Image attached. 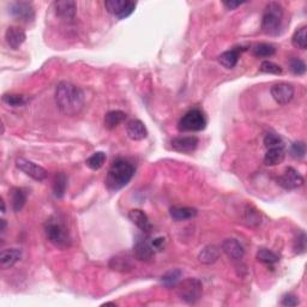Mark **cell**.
<instances>
[{
	"label": "cell",
	"instance_id": "obj_27",
	"mask_svg": "<svg viewBox=\"0 0 307 307\" xmlns=\"http://www.w3.org/2000/svg\"><path fill=\"white\" fill-rule=\"evenodd\" d=\"M126 119V114L122 111H111L105 116V126L107 129L113 130Z\"/></svg>",
	"mask_w": 307,
	"mask_h": 307
},
{
	"label": "cell",
	"instance_id": "obj_16",
	"mask_svg": "<svg viewBox=\"0 0 307 307\" xmlns=\"http://www.w3.org/2000/svg\"><path fill=\"white\" fill-rule=\"evenodd\" d=\"M129 219L133 225L138 227L142 232L149 233L151 230V223L149 221L148 215L141 209H132L129 212Z\"/></svg>",
	"mask_w": 307,
	"mask_h": 307
},
{
	"label": "cell",
	"instance_id": "obj_34",
	"mask_svg": "<svg viewBox=\"0 0 307 307\" xmlns=\"http://www.w3.org/2000/svg\"><path fill=\"white\" fill-rule=\"evenodd\" d=\"M264 145L266 149H271V148H280V146H282V148H285V144H283L282 138L279 135H276V133L269 132L266 133L264 137Z\"/></svg>",
	"mask_w": 307,
	"mask_h": 307
},
{
	"label": "cell",
	"instance_id": "obj_3",
	"mask_svg": "<svg viewBox=\"0 0 307 307\" xmlns=\"http://www.w3.org/2000/svg\"><path fill=\"white\" fill-rule=\"evenodd\" d=\"M45 232L49 242L55 248L65 250L71 246V236L64 222L58 216H52L45 223Z\"/></svg>",
	"mask_w": 307,
	"mask_h": 307
},
{
	"label": "cell",
	"instance_id": "obj_29",
	"mask_svg": "<svg viewBox=\"0 0 307 307\" xmlns=\"http://www.w3.org/2000/svg\"><path fill=\"white\" fill-rule=\"evenodd\" d=\"M293 46L299 49H306L307 47V26L303 25L296 30L292 38Z\"/></svg>",
	"mask_w": 307,
	"mask_h": 307
},
{
	"label": "cell",
	"instance_id": "obj_17",
	"mask_svg": "<svg viewBox=\"0 0 307 307\" xmlns=\"http://www.w3.org/2000/svg\"><path fill=\"white\" fill-rule=\"evenodd\" d=\"M133 253H135V257L138 260L149 262L155 255V250H154L151 243L144 239H141L136 242L135 248H133Z\"/></svg>",
	"mask_w": 307,
	"mask_h": 307
},
{
	"label": "cell",
	"instance_id": "obj_21",
	"mask_svg": "<svg viewBox=\"0 0 307 307\" xmlns=\"http://www.w3.org/2000/svg\"><path fill=\"white\" fill-rule=\"evenodd\" d=\"M220 258V250L213 245L206 246L199 252L198 260L202 264H213Z\"/></svg>",
	"mask_w": 307,
	"mask_h": 307
},
{
	"label": "cell",
	"instance_id": "obj_25",
	"mask_svg": "<svg viewBox=\"0 0 307 307\" xmlns=\"http://www.w3.org/2000/svg\"><path fill=\"white\" fill-rule=\"evenodd\" d=\"M251 53L257 58H270L276 53V48L270 43H256L251 47Z\"/></svg>",
	"mask_w": 307,
	"mask_h": 307
},
{
	"label": "cell",
	"instance_id": "obj_30",
	"mask_svg": "<svg viewBox=\"0 0 307 307\" xmlns=\"http://www.w3.org/2000/svg\"><path fill=\"white\" fill-rule=\"evenodd\" d=\"M109 266L113 270H116V271H129V270L132 269V264L131 262H130L129 258H126V257H113L111 259V262H109Z\"/></svg>",
	"mask_w": 307,
	"mask_h": 307
},
{
	"label": "cell",
	"instance_id": "obj_8",
	"mask_svg": "<svg viewBox=\"0 0 307 307\" xmlns=\"http://www.w3.org/2000/svg\"><path fill=\"white\" fill-rule=\"evenodd\" d=\"M16 166H17L19 171L25 173L26 175L36 180V181H42V180L47 178V171L43 167L36 165V163L29 161L26 159L18 158L16 160Z\"/></svg>",
	"mask_w": 307,
	"mask_h": 307
},
{
	"label": "cell",
	"instance_id": "obj_38",
	"mask_svg": "<svg viewBox=\"0 0 307 307\" xmlns=\"http://www.w3.org/2000/svg\"><path fill=\"white\" fill-rule=\"evenodd\" d=\"M299 302L300 301H299L298 296L293 295V294H288V295L283 296L281 305L282 306H288V307H294V306H298Z\"/></svg>",
	"mask_w": 307,
	"mask_h": 307
},
{
	"label": "cell",
	"instance_id": "obj_13",
	"mask_svg": "<svg viewBox=\"0 0 307 307\" xmlns=\"http://www.w3.org/2000/svg\"><path fill=\"white\" fill-rule=\"evenodd\" d=\"M5 39L10 47H11L12 49H18L23 45V43H24L26 35H25L24 30H23L22 28L12 25V26H9V28L6 29Z\"/></svg>",
	"mask_w": 307,
	"mask_h": 307
},
{
	"label": "cell",
	"instance_id": "obj_33",
	"mask_svg": "<svg viewBox=\"0 0 307 307\" xmlns=\"http://www.w3.org/2000/svg\"><path fill=\"white\" fill-rule=\"evenodd\" d=\"M180 278H181V271L178 269H174L162 276V283L166 287H168V288H172V287H175L178 285Z\"/></svg>",
	"mask_w": 307,
	"mask_h": 307
},
{
	"label": "cell",
	"instance_id": "obj_12",
	"mask_svg": "<svg viewBox=\"0 0 307 307\" xmlns=\"http://www.w3.org/2000/svg\"><path fill=\"white\" fill-rule=\"evenodd\" d=\"M198 138L195 136H180L172 139V148L178 152L189 154L195 151L198 146Z\"/></svg>",
	"mask_w": 307,
	"mask_h": 307
},
{
	"label": "cell",
	"instance_id": "obj_39",
	"mask_svg": "<svg viewBox=\"0 0 307 307\" xmlns=\"http://www.w3.org/2000/svg\"><path fill=\"white\" fill-rule=\"evenodd\" d=\"M165 242H166V239L162 238V236H159V238L154 239L150 243H151V246L155 251H161V250L165 248Z\"/></svg>",
	"mask_w": 307,
	"mask_h": 307
},
{
	"label": "cell",
	"instance_id": "obj_9",
	"mask_svg": "<svg viewBox=\"0 0 307 307\" xmlns=\"http://www.w3.org/2000/svg\"><path fill=\"white\" fill-rule=\"evenodd\" d=\"M303 182H305L303 176L296 169L293 168V167L286 168L283 174L278 178L279 185H281L286 190H296L301 188Z\"/></svg>",
	"mask_w": 307,
	"mask_h": 307
},
{
	"label": "cell",
	"instance_id": "obj_11",
	"mask_svg": "<svg viewBox=\"0 0 307 307\" xmlns=\"http://www.w3.org/2000/svg\"><path fill=\"white\" fill-rule=\"evenodd\" d=\"M270 93H271L272 99L275 100L279 105L282 106L289 103L293 100V98H294V88H293V85L285 82L273 84L271 89H270Z\"/></svg>",
	"mask_w": 307,
	"mask_h": 307
},
{
	"label": "cell",
	"instance_id": "obj_22",
	"mask_svg": "<svg viewBox=\"0 0 307 307\" xmlns=\"http://www.w3.org/2000/svg\"><path fill=\"white\" fill-rule=\"evenodd\" d=\"M285 148L280 146V148H271L268 149L264 156V163L266 166H278L283 162L285 160Z\"/></svg>",
	"mask_w": 307,
	"mask_h": 307
},
{
	"label": "cell",
	"instance_id": "obj_23",
	"mask_svg": "<svg viewBox=\"0 0 307 307\" xmlns=\"http://www.w3.org/2000/svg\"><path fill=\"white\" fill-rule=\"evenodd\" d=\"M240 56L239 49H230V51L223 52L221 55L219 56V62L222 66H225L226 69H233L235 68V65L238 64Z\"/></svg>",
	"mask_w": 307,
	"mask_h": 307
},
{
	"label": "cell",
	"instance_id": "obj_4",
	"mask_svg": "<svg viewBox=\"0 0 307 307\" xmlns=\"http://www.w3.org/2000/svg\"><path fill=\"white\" fill-rule=\"evenodd\" d=\"M283 8L276 2L265 6L262 17V29L268 35H278L282 28Z\"/></svg>",
	"mask_w": 307,
	"mask_h": 307
},
{
	"label": "cell",
	"instance_id": "obj_41",
	"mask_svg": "<svg viewBox=\"0 0 307 307\" xmlns=\"http://www.w3.org/2000/svg\"><path fill=\"white\" fill-rule=\"evenodd\" d=\"M5 227H6L5 220H2V232H4V230H5Z\"/></svg>",
	"mask_w": 307,
	"mask_h": 307
},
{
	"label": "cell",
	"instance_id": "obj_1",
	"mask_svg": "<svg viewBox=\"0 0 307 307\" xmlns=\"http://www.w3.org/2000/svg\"><path fill=\"white\" fill-rule=\"evenodd\" d=\"M85 98L83 90L71 82L63 81L56 85L55 103L65 115H76L84 107Z\"/></svg>",
	"mask_w": 307,
	"mask_h": 307
},
{
	"label": "cell",
	"instance_id": "obj_10",
	"mask_svg": "<svg viewBox=\"0 0 307 307\" xmlns=\"http://www.w3.org/2000/svg\"><path fill=\"white\" fill-rule=\"evenodd\" d=\"M10 13L18 21L32 22L35 18V10L29 2H15L10 5Z\"/></svg>",
	"mask_w": 307,
	"mask_h": 307
},
{
	"label": "cell",
	"instance_id": "obj_28",
	"mask_svg": "<svg viewBox=\"0 0 307 307\" xmlns=\"http://www.w3.org/2000/svg\"><path fill=\"white\" fill-rule=\"evenodd\" d=\"M106 159H107V156L105 152L96 151L93 154L89 159H86L85 165L88 166L90 169H93V171H98V169H100L103 165H105Z\"/></svg>",
	"mask_w": 307,
	"mask_h": 307
},
{
	"label": "cell",
	"instance_id": "obj_24",
	"mask_svg": "<svg viewBox=\"0 0 307 307\" xmlns=\"http://www.w3.org/2000/svg\"><path fill=\"white\" fill-rule=\"evenodd\" d=\"M68 188V176L64 173H58L53 179V192L56 198H63Z\"/></svg>",
	"mask_w": 307,
	"mask_h": 307
},
{
	"label": "cell",
	"instance_id": "obj_42",
	"mask_svg": "<svg viewBox=\"0 0 307 307\" xmlns=\"http://www.w3.org/2000/svg\"><path fill=\"white\" fill-rule=\"evenodd\" d=\"M2 205H3V209H2V212L4 213L5 212V202L2 201Z\"/></svg>",
	"mask_w": 307,
	"mask_h": 307
},
{
	"label": "cell",
	"instance_id": "obj_6",
	"mask_svg": "<svg viewBox=\"0 0 307 307\" xmlns=\"http://www.w3.org/2000/svg\"><path fill=\"white\" fill-rule=\"evenodd\" d=\"M206 128V118L199 109H192L179 120L178 129L182 132H198Z\"/></svg>",
	"mask_w": 307,
	"mask_h": 307
},
{
	"label": "cell",
	"instance_id": "obj_35",
	"mask_svg": "<svg viewBox=\"0 0 307 307\" xmlns=\"http://www.w3.org/2000/svg\"><path fill=\"white\" fill-rule=\"evenodd\" d=\"M260 72L263 73H269V75H281L282 73V68L275 63L269 62V60H264V62L260 64Z\"/></svg>",
	"mask_w": 307,
	"mask_h": 307
},
{
	"label": "cell",
	"instance_id": "obj_31",
	"mask_svg": "<svg viewBox=\"0 0 307 307\" xmlns=\"http://www.w3.org/2000/svg\"><path fill=\"white\" fill-rule=\"evenodd\" d=\"M257 259H258L260 263L271 265V264H276V263L279 262L280 257L276 255L275 252L270 251L268 249H260L259 251L257 252Z\"/></svg>",
	"mask_w": 307,
	"mask_h": 307
},
{
	"label": "cell",
	"instance_id": "obj_5",
	"mask_svg": "<svg viewBox=\"0 0 307 307\" xmlns=\"http://www.w3.org/2000/svg\"><path fill=\"white\" fill-rule=\"evenodd\" d=\"M176 294L182 301L188 303H196L202 298L203 286L197 279H186L175 286Z\"/></svg>",
	"mask_w": 307,
	"mask_h": 307
},
{
	"label": "cell",
	"instance_id": "obj_40",
	"mask_svg": "<svg viewBox=\"0 0 307 307\" xmlns=\"http://www.w3.org/2000/svg\"><path fill=\"white\" fill-rule=\"evenodd\" d=\"M242 4H245V3H241V2H223V5H225L228 10H235L236 8H239V6L242 5Z\"/></svg>",
	"mask_w": 307,
	"mask_h": 307
},
{
	"label": "cell",
	"instance_id": "obj_20",
	"mask_svg": "<svg viewBox=\"0 0 307 307\" xmlns=\"http://www.w3.org/2000/svg\"><path fill=\"white\" fill-rule=\"evenodd\" d=\"M171 218L174 221H186V220L193 219L197 215V210L190 206H173L169 210Z\"/></svg>",
	"mask_w": 307,
	"mask_h": 307
},
{
	"label": "cell",
	"instance_id": "obj_7",
	"mask_svg": "<svg viewBox=\"0 0 307 307\" xmlns=\"http://www.w3.org/2000/svg\"><path fill=\"white\" fill-rule=\"evenodd\" d=\"M105 6L111 15L119 19L131 16L136 9V3L131 0H107Z\"/></svg>",
	"mask_w": 307,
	"mask_h": 307
},
{
	"label": "cell",
	"instance_id": "obj_32",
	"mask_svg": "<svg viewBox=\"0 0 307 307\" xmlns=\"http://www.w3.org/2000/svg\"><path fill=\"white\" fill-rule=\"evenodd\" d=\"M3 101L10 107H22L28 102V99H26L24 95L5 94L3 96Z\"/></svg>",
	"mask_w": 307,
	"mask_h": 307
},
{
	"label": "cell",
	"instance_id": "obj_36",
	"mask_svg": "<svg viewBox=\"0 0 307 307\" xmlns=\"http://www.w3.org/2000/svg\"><path fill=\"white\" fill-rule=\"evenodd\" d=\"M289 69L295 76H302L306 72V64L301 59L293 58L289 62Z\"/></svg>",
	"mask_w": 307,
	"mask_h": 307
},
{
	"label": "cell",
	"instance_id": "obj_2",
	"mask_svg": "<svg viewBox=\"0 0 307 307\" xmlns=\"http://www.w3.org/2000/svg\"><path fill=\"white\" fill-rule=\"evenodd\" d=\"M133 174H135V168L131 163L122 159L115 160L107 173V188L111 191H119L131 181Z\"/></svg>",
	"mask_w": 307,
	"mask_h": 307
},
{
	"label": "cell",
	"instance_id": "obj_26",
	"mask_svg": "<svg viewBox=\"0 0 307 307\" xmlns=\"http://www.w3.org/2000/svg\"><path fill=\"white\" fill-rule=\"evenodd\" d=\"M11 201H12V209L13 211L18 212L24 208L26 202V193L22 189H13L11 192Z\"/></svg>",
	"mask_w": 307,
	"mask_h": 307
},
{
	"label": "cell",
	"instance_id": "obj_15",
	"mask_svg": "<svg viewBox=\"0 0 307 307\" xmlns=\"http://www.w3.org/2000/svg\"><path fill=\"white\" fill-rule=\"evenodd\" d=\"M126 133L132 141H142L148 136V130H146L144 122L138 119H133L129 121L126 126Z\"/></svg>",
	"mask_w": 307,
	"mask_h": 307
},
{
	"label": "cell",
	"instance_id": "obj_14",
	"mask_svg": "<svg viewBox=\"0 0 307 307\" xmlns=\"http://www.w3.org/2000/svg\"><path fill=\"white\" fill-rule=\"evenodd\" d=\"M56 16L63 19H73L77 13V4L72 0H62L54 3Z\"/></svg>",
	"mask_w": 307,
	"mask_h": 307
},
{
	"label": "cell",
	"instance_id": "obj_19",
	"mask_svg": "<svg viewBox=\"0 0 307 307\" xmlns=\"http://www.w3.org/2000/svg\"><path fill=\"white\" fill-rule=\"evenodd\" d=\"M22 258V251L19 249H8L0 253V266L3 269L12 268Z\"/></svg>",
	"mask_w": 307,
	"mask_h": 307
},
{
	"label": "cell",
	"instance_id": "obj_43",
	"mask_svg": "<svg viewBox=\"0 0 307 307\" xmlns=\"http://www.w3.org/2000/svg\"><path fill=\"white\" fill-rule=\"evenodd\" d=\"M103 305H113V306H115V302H106V303H103Z\"/></svg>",
	"mask_w": 307,
	"mask_h": 307
},
{
	"label": "cell",
	"instance_id": "obj_18",
	"mask_svg": "<svg viewBox=\"0 0 307 307\" xmlns=\"http://www.w3.org/2000/svg\"><path fill=\"white\" fill-rule=\"evenodd\" d=\"M222 251L232 259H241L245 255V250L236 239H226L222 242Z\"/></svg>",
	"mask_w": 307,
	"mask_h": 307
},
{
	"label": "cell",
	"instance_id": "obj_37",
	"mask_svg": "<svg viewBox=\"0 0 307 307\" xmlns=\"http://www.w3.org/2000/svg\"><path fill=\"white\" fill-rule=\"evenodd\" d=\"M290 155L296 160H301L306 155V144L303 142H295L290 146Z\"/></svg>",
	"mask_w": 307,
	"mask_h": 307
}]
</instances>
